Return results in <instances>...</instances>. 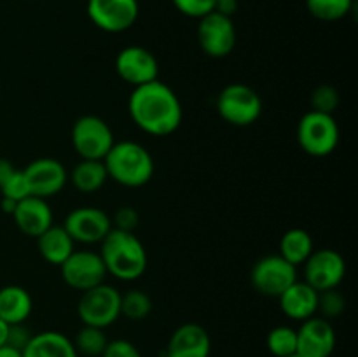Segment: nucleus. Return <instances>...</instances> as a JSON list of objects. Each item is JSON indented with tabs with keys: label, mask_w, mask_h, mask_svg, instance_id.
Wrapping results in <instances>:
<instances>
[{
	"label": "nucleus",
	"mask_w": 358,
	"mask_h": 357,
	"mask_svg": "<svg viewBox=\"0 0 358 357\" xmlns=\"http://www.w3.org/2000/svg\"><path fill=\"white\" fill-rule=\"evenodd\" d=\"M138 0H87L91 23L108 34L129 30L138 20Z\"/></svg>",
	"instance_id": "9b49d317"
},
{
	"label": "nucleus",
	"mask_w": 358,
	"mask_h": 357,
	"mask_svg": "<svg viewBox=\"0 0 358 357\" xmlns=\"http://www.w3.org/2000/svg\"><path fill=\"white\" fill-rule=\"evenodd\" d=\"M175 9L189 18H203L212 13L215 7V0H171Z\"/></svg>",
	"instance_id": "2f4dec72"
},
{
	"label": "nucleus",
	"mask_w": 358,
	"mask_h": 357,
	"mask_svg": "<svg viewBox=\"0 0 358 357\" xmlns=\"http://www.w3.org/2000/svg\"><path fill=\"white\" fill-rule=\"evenodd\" d=\"M101 357H142V354L129 340H112L107 343Z\"/></svg>",
	"instance_id": "72a5a7b5"
},
{
	"label": "nucleus",
	"mask_w": 358,
	"mask_h": 357,
	"mask_svg": "<svg viewBox=\"0 0 358 357\" xmlns=\"http://www.w3.org/2000/svg\"><path fill=\"white\" fill-rule=\"evenodd\" d=\"M313 251V238L303 227L287 230L280 238V255L296 268L303 266Z\"/></svg>",
	"instance_id": "b1692460"
},
{
	"label": "nucleus",
	"mask_w": 358,
	"mask_h": 357,
	"mask_svg": "<svg viewBox=\"0 0 358 357\" xmlns=\"http://www.w3.org/2000/svg\"><path fill=\"white\" fill-rule=\"evenodd\" d=\"M100 258L103 261L107 275L121 282H133L145 273L149 266L147 251L140 238L129 231L114 230L101 240Z\"/></svg>",
	"instance_id": "f03ea898"
},
{
	"label": "nucleus",
	"mask_w": 358,
	"mask_h": 357,
	"mask_svg": "<svg viewBox=\"0 0 358 357\" xmlns=\"http://www.w3.org/2000/svg\"><path fill=\"white\" fill-rule=\"evenodd\" d=\"M0 357H23V354H21L20 350L13 349V346L3 345L0 346Z\"/></svg>",
	"instance_id": "58836bf2"
},
{
	"label": "nucleus",
	"mask_w": 358,
	"mask_h": 357,
	"mask_svg": "<svg viewBox=\"0 0 358 357\" xmlns=\"http://www.w3.org/2000/svg\"><path fill=\"white\" fill-rule=\"evenodd\" d=\"M107 181V168L103 161L96 160H80L69 174V182H72L73 188L84 195L100 191Z\"/></svg>",
	"instance_id": "5701e85b"
},
{
	"label": "nucleus",
	"mask_w": 358,
	"mask_h": 357,
	"mask_svg": "<svg viewBox=\"0 0 358 357\" xmlns=\"http://www.w3.org/2000/svg\"><path fill=\"white\" fill-rule=\"evenodd\" d=\"M23 357H79L72 340L59 331H42L31 336Z\"/></svg>",
	"instance_id": "412c9836"
},
{
	"label": "nucleus",
	"mask_w": 358,
	"mask_h": 357,
	"mask_svg": "<svg viewBox=\"0 0 358 357\" xmlns=\"http://www.w3.org/2000/svg\"><path fill=\"white\" fill-rule=\"evenodd\" d=\"M0 192H2L3 198H10V200H14V202H20V200L30 196V192H28L27 181H24L23 170L16 168V170H14V174L10 175L6 182H3V186L0 188Z\"/></svg>",
	"instance_id": "7c9ffc66"
},
{
	"label": "nucleus",
	"mask_w": 358,
	"mask_h": 357,
	"mask_svg": "<svg viewBox=\"0 0 358 357\" xmlns=\"http://www.w3.org/2000/svg\"><path fill=\"white\" fill-rule=\"evenodd\" d=\"M297 280V268L280 254H269L255 261L250 272V282L259 294L278 298Z\"/></svg>",
	"instance_id": "6e6552de"
},
{
	"label": "nucleus",
	"mask_w": 358,
	"mask_h": 357,
	"mask_svg": "<svg viewBox=\"0 0 358 357\" xmlns=\"http://www.w3.org/2000/svg\"><path fill=\"white\" fill-rule=\"evenodd\" d=\"M115 72L124 83L138 88L159 79V63L152 51L142 46H128L115 56Z\"/></svg>",
	"instance_id": "2eb2a0df"
},
{
	"label": "nucleus",
	"mask_w": 358,
	"mask_h": 357,
	"mask_svg": "<svg viewBox=\"0 0 358 357\" xmlns=\"http://www.w3.org/2000/svg\"><path fill=\"white\" fill-rule=\"evenodd\" d=\"M77 315L84 326L107 329L121 317V293L114 286L100 284L80 293Z\"/></svg>",
	"instance_id": "0eeeda50"
},
{
	"label": "nucleus",
	"mask_w": 358,
	"mask_h": 357,
	"mask_svg": "<svg viewBox=\"0 0 358 357\" xmlns=\"http://www.w3.org/2000/svg\"><path fill=\"white\" fill-rule=\"evenodd\" d=\"M346 310V298L338 289H329L318 293V314L320 317L331 318L339 317Z\"/></svg>",
	"instance_id": "c756f323"
},
{
	"label": "nucleus",
	"mask_w": 358,
	"mask_h": 357,
	"mask_svg": "<svg viewBox=\"0 0 358 357\" xmlns=\"http://www.w3.org/2000/svg\"><path fill=\"white\" fill-rule=\"evenodd\" d=\"M16 205H17V202H14V200H10V198H3V196H2V203H0V206H2V210L6 214L13 216V212H14V209H16Z\"/></svg>",
	"instance_id": "ea45409f"
},
{
	"label": "nucleus",
	"mask_w": 358,
	"mask_h": 357,
	"mask_svg": "<svg viewBox=\"0 0 358 357\" xmlns=\"http://www.w3.org/2000/svg\"><path fill=\"white\" fill-rule=\"evenodd\" d=\"M297 331V354L303 357H331L336 350V331L324 317L306 318Z\"/></svg>",
	"instance_id": "dca6fc26"
},
{
	"label": "nucleus",
	"mask_w": 358,
	"mask_h": 357,
	"mask_svg": "<svg viewBox=\"0 0 358 357\" xmlns=\"http://www.w3.org/2000/svg\"><path fill=\"white\" fill-rule=\"evenodd\" d=\"M14 224L23 234L30 238H37L52 224V210L48 200L27 196L20 200L13 212Z\"/></svg>",
	"instance_id": "a211bd4d"
},
{
	"label": "nucleus",
	"mask_w": 358,
	"mask_h": 357,
	"mask_svg": "<svg viewBox=\"0 0 358 357\" xmlns=\"http://www.w3.org/2000/svg\"><path fill=\"white\" fill-rule=\"evenodd\" d=\"M217 112L229 125L245 128L261 118L262 98L254 88L247 84H227L217 97Z\"/></svg>",
	"instance_id": "39448f33"
},
{
	"label": "nucleus",
	"mask_w": 358,
	"mask_h": 357,
	"mask_svg": "<svg viewBox=\"0 0 358 357\" xmlns=\"http://www.w3.org/2000/svg\"><path fill=\"white\" fill-rule=\"evenodd\" d=\"M266 346L273 357H287L297 352V331L289 326H276L268 332Z\"/></svg>",
	"instance_id": "bb28decb"
},
{
	"label": "nucleus",
	"mask_w": 358,
	"mask_h": 357,
	"mask_svg": "<svg viewBox=\"0 0 358 357\" xmlns=\"http://www.w3.org/2000/svg\"><path fill=\"white\" fill-rule=\"evenodd\" d=\"M108 178L124 188H142L154 175V158L142 144L115 142L103 160Z\"/></svg>",
	"instance_id": "7ed1b4c3"
},
{
	"label": "nucleus",
	"mask_w": 358,
	"mask_h": 357,
	"mask_svg": "<svg viewBox=\"0 0 358 357\" xmlns=\"http://www.w3.org/2000/svg\"><path fill=\"white\" fill-rule=\"evenodd\" d=\"M283 315L292 321H306L318 314V290L303 280H296L278 296Z\"/></svg>",
	"instance_id": "6ab92c4d"
},
{
	"label": "nucleus",
	"mask_w": 358,
	"mask_h": 357,
	"mask_svg": "<svg viewBox=\"0 0 358 357\" xmlns=\"http://www.w3.org/2000/svg\"><path fill=\"white\" fill-rule=\"evenodd\" d=\"M72 147L80 160L103 161L115 144L114 132L105 119L86 114L76 119L70 132Z\"/></svg>",
	"instance_id": "423d86ee"
},
{
	"label": "nucleus",
	"mask_w": 358,
	"mask_h": 357,
	"mask_svg": "<svg viewBox=\"0 0 358 357\" xmlns=\"http://www.w3.org/2000/svg\"><path fill=\"white\" fill-rule=\"evenodd\" d=\"M112 219V227L114 230H121V231H129V233H135L136 226H138V212H136L133 206H121L119 210H115L114 217Z\"/></svg>",
	"instance_id": "473e14b6"
},
{
	"label": "nucleus",
	"mask_w": 358,
	"mask_h": 357,
	"mask_svg": "<svg viewBox=\"0 0 358 357\" xmlns=\"http://www.w3.org/2000/svg\"><path fill=\"white\" fill-rule=\"evenodd\" d=\"M311 111L325 112V114H334L339 107V93L331 84H320L311 91L310 97Z\"/></svg>",
	"instance_id": "c85d7f7f"
},
{
	"label": "nucleus",
	"mask_w": 358,
	"mask_h": 357,
	"mask_svg": "<svg viewBox=\"0 0 358 357\" xmlns=\"http://www.w3.org/2000/svg\"><path fill=\"white\" fill-rule=\"evenodd\" d=\"M9 328L10 326L7 324L6 321L0 318V346L7 345V338H9Z\"/></svg>",
	"instance_id": "4c0bfd02"
},
{
	"label": "nucleus",
	"mask_w": 358,
	"mask_h": 357,
	"mask_svg": "<svg viewBox=\"0 0 358 357\" xmlns=\"http://www.w3.org/2000/svg\"><path fill=\"white\" fill-rule=\"evenodd\" d=\"M108 342H110V340L105 335V329L84 324L72 340L77 354L84 357H101V354H103Z\"/></svg>",
	"instance_id": "393cba45"
},
{
	"label": "nucleus",
	"mask_w": 358,
	"mask_h": 357,
	"mask_svg": "<svg viewBox=\"0 0 358 357\" xmlns=\"http://www.w3.org/2000/svg\"><path fill=\"white\" fill-rule=\"evenodd\" d=\"M59 272L63 282L80 293L103 284L107 276L100 254L93 251H73L70 258L59 266Z\"/></svg>",
	"instance_id": "f8f14e48"
},
{
	"label": "nucleus",
	"mask_w": 358,
	"mask_h": 357,
	"mask_svg": "<svg viewBox=\"0 0 358 357\" xmlns=\"http://www.w3.org/2000/svg\"><path fill=\"white\" fill-rule=\"evenodd\" d=\"M297 144L313 158H325L339 144V126L332 114L308 111L297 122Z\"/></svg>",
	"instance_id": "20e7f679"
},
{
	"label": "nucleus",
	"mask_w": 358,
	"mask_h": 357,
	"mask_svg": "<svg viewBox=\"0 0 358 357\" xmlns=\"http://www.w3.org/2000/svg\"><path fill=\"white\" fill-rule=\"evenodd\" d=\"M212 340L208 331L196 322L182 324L171 332L164 357H210Z\"/></svg>",
	"instance_id": "f3484780"
},
{
	"label": "nucleus",
	"mask_w": 358,
	"mask_h": 357,
	"mask_svg": "<svg viewBox=\"0 0 358 357\" xmlns=\"http://www.w3.org/2000/svg\"><path fill=\"white\" fill-rule=\"evenodd\" d=\"M35 240H37L38 254L49 265L62 266L70 258V254L76 251V241L72 240L69 231L63 226H56V224L48 227Z\"/></svg>",
	"instance_id": "aec40b11"
},
{
	"label": "nucleus",
	"mask_w": 358,
	"mask_h": 357,
	"mask_svg": "<svg viewBox=\"0 0 358 357\" xmlns=\"http://www.w3.org/2000/svg\"><path fill=\"white\" fill-rule=\"evenodd\" d=\"M63 227L76 244H101L112 230V219L98 206H77L69 212Z\"/></svg>",
	"instance_id": "4468645a"
},
{
	"label": "nucleus",
	"mask_w": 358,
	"mask_h": 357,
	"mask_svg": "<svg viewBox=\"0 0 358 357\" xmlns=\"http://www.w3.org/2000/svg\"><path fill=\"white\" fill-rule=\"evenodd\" d=\"M304 282L315 290L338 289L346 276V261L334 248H315L304 262Z\"/></svg>",
	"instance_id": "9d476101"
},
{
	"label": "nucleus",
	"mask_w": 358,
	"mask_h": 357,
	"mask_svg": "<svg viewBox=\"0 0 358 357\" xmlns=\"http://www.w3.org/2000/svg\"><path fill=\"white\" fill-rule=\"evenodd\" d=\"M34 310L30 293L21 286L0 287V318L9 326L24 324Z\"/></svg>",
	"instance_id": "4be33fe9"
},
{
	"label": "nucleus",
	"mask_w": 358,
	"mask_h": 357,
	"mask_svg": "<svg viewBox=\"0 0 358 357\" xmlns=\"http://www.w3.org/2000/svg\"><path fill=\"white\" fill-rule=\"evenodd\" d=\"M196 35L201 51L210 58H226L236 48V27L233 18L222 16L215 10L199 18Z\"/></svg>",
	"instance_id": "1a4fd4ad"
},
{
	"label": "nucleus",
	"mask_w": 358,
	"mask_h": 357,
	"mask_svg": "<svg viewBox=\"0 0 358 357\" xmlns=\"http://www.w3.org/2000/svg\"><path fill=\"white\" fill-rule=\"evenodd\" d=\"M28 192L35 198L49 200L62 192L69 182V172L62 161L55 158H38L23 168Z\"/></svg>",
	"instance_id": "ddd939ff"
},
{
	"label": "nucleus",
	"mask_w": 358,
	"mask_h": 357,
	"mask_svg": "<svg viewBox=\"0 0 358 357\" xmlns=\"http://www.w3.org/2000/svg\"><path fill=\"white\" fill-rule=\"evenodd\" d=\"M287 357H303V356H301V354H292V356H287Z\"/></svg>",
	"instance_id": "a19ab883"
},
{
	"label": "nucleus",
	"mask_w": 358,
	"mask_h": 357,
	"mask_svg": "<svg viewBox=\"0 0 358 357\" xmlns=\"http://www.w3.org/2000/svg\"><path fill=\"white\" fill-rule=\"evenodd\" d=\"M355 0H306L308 13L320 21H339L348 16Z\"/></svg>",
	"instance_id": "a878e982"
},
{
	"label": "nucleus",
	"mask_w": 358,
	"mask_h": 357,
	"mask_svg": "<svg viewBox=\"0 0 358 357\" xmlns=\"http://www.w3.org/2000/svg\"><path fill=\"white\" fill-rule=\"evenodd\" d=\"M14 170H16V167H14L9 160H6V158H0V188H2L3 182H6L7 178L14 174Z\"/></svg>",
	"instance_id": "e433bc0d"
},
{
	"label": "nucleus",
	"mask_w": 358,
	"mask_h": 357,
	"mask_svg": "<svg viewBox=\"0 0 358 357\" xmlns=\"http://www.w3.org/2000/svg\"><path fill=\"white\" fill-rule=\"evenodd\" d=\"M128 112L131 121L142 132L154 136H168L182 125L184 111L177 93L163 80L133 88L128 100Z\"/></svg>",
	"instance_id": "f257e3e1"
},
{
	"label": "nucleus",
	"mask_w": 358,
	"mask_h": 357,
	"mask_svg": "<svg viewBox=\"0 0 358 357\" xmlns=\"http://www.w3.org/2000/svg\"><path fill=\"white\" fill-rule=\"evenodd\" d=\"M31 332L30 329L27 328L24 324H14L9 328V338H7V345L13 346V349L20 350L23 352L24 346L28 345V342L31 340Z\"/></svg>",
	"instance_id": "f704fd0d"
},
{
	"label": "nucleus",
	"mask_w": 358,
	"mask_h": 357,
	"mask_svg": "<svg viewBox=\"0 0 358 357\" xmlns=\"http://www.w3.org/2000/svg\"><path fill=\"white\" fill-rule=\"evenodd\" d=\"M213 10L222 16L233 18L238 10V0H215V7Z\"/></svg>",
	"instance_id": "c9c22d12"
},
{
	"label": "nucleus",
	"mask_w": 358,
	"mask_h": 357,
	"mask_svg": "<svg viewBox=\"0 0 358 357\" xmlns=\"http://www.w3.org/2000/svg\"><path fill=\"white\" fill-rule=\"evenodd\" d=\"M152 312V300L140 289H131L121 294V315L128 321H143Z\"/></svg>",
	"instance_id": "cd10ccee"
}]
</instances>
